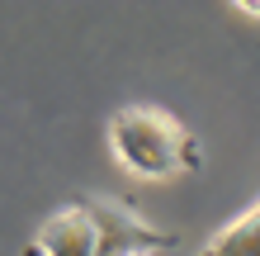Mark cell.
<instances>
[{
    "label": "cell",
    "mask_w": 260,
    "mask_h": 256,
    "mask_svg": "<svg viewBox=\"0 0 260 256\" xmlns=\"http://www.w3.org/2000/svg\"><path fill=\"white\" fill-rule=\"evenodd\" d=\"M109 147L133 176H147V180L180 176L199 166V157H204L194 133L166 109H151V104H128L109 119Z\"/></svg>",
    "instance_id": "6da1fadb"
},
{
    "label": "cell",
    "mask_w": 260,
    "mask_h": 256,
    "mask_svg": "<svg viewBox=\"0 0 260 256\" xmlns=\"http://www.w3.org/2000/svg\"><path fill=\"white\" fill-rule=\"evenodd\" d=\"M38 256H104L90 204L57 209V214L43 223V233H38Z\"/></svg>",
    "instance_id": "7a4b0ae2"
},
{
    "label": "cell",
    "mask_w": 260,
    "mask_h": 256,
    "mask_svg": "<svg viewBox=\"0 0 260 256\" xmlns=\"http://www.w3.org/2000/svg\"><path fill=\"white\" fill-rule=\"evenodd\" d=\"M90 214H95L104 256H137V251H151L161 242L142 218H133L128 209H118V204H90Z\"/></svg>",
    "instance_id": "3957f363"
},
{
    "label": "cell",
    "mask_w": 260,
    "mask_h": 256,
    "mask_svg": "<svg viewBox=\"0 0 260 256\" xmlns=\"http://www.w3.org/2000/svg\"><path fill=\"white\" fill-rule=\"evenodd\" d=\"M199 256H260V204H251L232 228H222Z\"/></svg>",
    "instance_id": "277c9868"
},
{
    "label": "cell",
    "mask_w": 260,
    "mask_h": 256,
    "mask_svg": "<svg viewBox=\"0 0 260 256\" xmlns=\"http://www.w3.org/2000/svg\"><path fill=\"white\" fill-rule=\"evenodd\" d=\"M137 256H151V251H137Z\"/></svg>",
    "instance_id": "5b68a950"
}]
</instances>
